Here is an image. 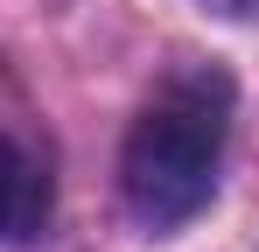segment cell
Instances as JSON below:
<instances>
[{
    "instance_id": "obj_1",
    "label": "cell",
    "mask_w": 259,
    "mask_h": 252,
    "mask_svg": "<svg viewBox=\"0 0 259 252\" xmlns=\"http://www.w3.org/2000/svg\"><path fill=\"white\" fill-rule=\"evenodd\" d=\"M224 133H231V77L210 63H189L161 77V91L140 105L119 154V189L126 210L147 231H175L210 203L217 168H224Z\"/></svg>"
},
{
    "instance_id": "obj_3",
    "label": "cell",
    "mask_w": 259,
    "mask_h": 252,
    "mask_svg": "<svg viewBox=\"0 0 259 252\" xmlns=\"http://www.w3.org/2000/svg\"><path fill=\"white\" fill-rule=\"evenodd\" d=\"M231 7H245V14H259V0H231Z\"/></svg>"
},
{
    "instance_id": "obj_2",
    "label": "cell",
    "mask_w": 259,
    "mask_h": 252,
    "mask_svg": "<svg viewBox=\"0 0 259 252\" xmlns=\"http://www.w3.org/2000/svg\"><path fill=\"white\" fill-rule=\"evenodd\" d=\"M49 210H56V182L49 161L0 126V245H35L49 231Z\"/></svg>"
}]
</instances>
